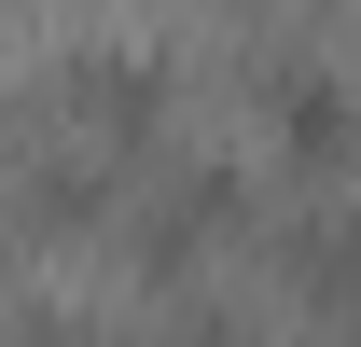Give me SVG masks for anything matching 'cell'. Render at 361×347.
Here are the masks:
<instances>
[{
  "label": "cell",
  "mask_w": 361,
  "mask_h": 347,
  "mask_svg": "<svg viewBox=\"0 0 361 347\" xmlns=\"http://www.w3.org/2000/svg\"><path fill=\"white\" fill-rule=\"evenodd\" d=\"M56 84H70V111H84L97 139H153L167 126V56H139V42H84Z\"/></svg>",
  "instance_id": "obj_2"
},
{
  "label": "cell",
  "mask_w": 361,
  "mask_h": 347,
  "mask_svg": "<svg viewBox=\"0 0 361 347\" xmlns=\"http://www.w3.org/2000/svg\"><path fill=\"white\" fill-rule=\"evenodd\" d=\"M14 222H28V236H97V222H111V167H84V153H70V167H28Z\"/></svg>",
  "instance_id": "obj_4"
},
{
  "label": "cell",
  "mask_w": 361,
  "mask_h": 347,
  "mask_svg": "<svg viewBox=\"0 0 361 347\" xmlns=\"http://www.w3.org/2000/svg\"><path fill=\"white\" fill-rule=\"evenodd\" d=\"M236 222H250V167H223V153H209V167H180V181H167V209L139 222L126 250H139V278H180L195 250H223Z\"/></svg>",
  "instance_id": "obj_1"
},
{
  "label": "cell",
  "mask_w": 361,
  "mask_h": 347,
  "mask_svg": "<svg viewBox=\"0 0 361 347\" xmlns=\"http://www.w3.org/2000/svg\"><path fill=\"white\" fill-rule=\"evenodd\" d=\"M180 347H250V334H223V319H195V334H180Z\"/></svg>",
  "instance_id": "obj_5"
},
{
  "label": "cell",
  "mask_w": 361,
  "mask_h": 347,
  "mask_svg": "<svg viewBox=\"0 0 361 347\" xmlns=\"http://www.w3.org/2000/svg\"><path fill=\"white\" fill-rule=\"evenodd\" d=\"M28 347H70V334H28Z\"/></svg>",
  "instance_id": "obj_6"
},
{
  "label": "cell",
  "mask_w": 361,
  "mask_h": 347,
  "mask_svg": "<svg viewBox=\"0 0 361 347\" xmlns=\"http://www.w3.org/2000/svg\"><path fill=\"white\" fill-rule=\"evenodd\" d=\"M264 111H278V139H292V167H306V181H334V167H348V84H334L319 56H292V70H278V97H264Z\"/></svg>",
  "instance_id": "obj_3"
}]
</instances>
